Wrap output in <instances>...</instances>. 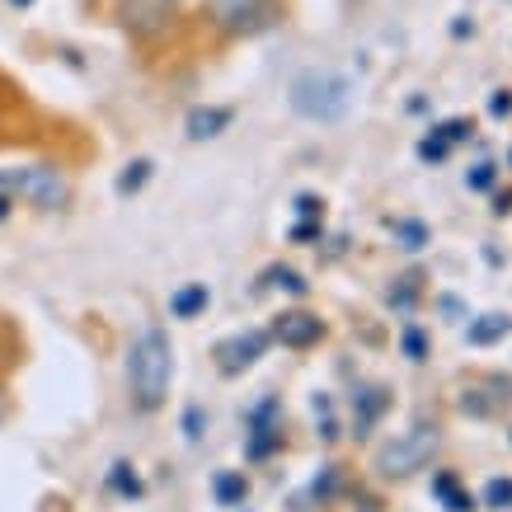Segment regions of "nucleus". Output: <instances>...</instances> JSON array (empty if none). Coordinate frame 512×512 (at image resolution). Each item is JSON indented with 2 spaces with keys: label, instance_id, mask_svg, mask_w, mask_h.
<instances>
[{
  "label": "nucleus",
  "instance_id": "nucleus-34",
  "mask_svg": "<svg viewBox=\"0 0 512 512\" xmlns=\"http://www.w3.org/2000/svg\"><path fill=\"white\" fill-rule=\"evenodd\" d=\"M437 306H442V311H447L451 320H461V315H466V311H461V301H456V296H442V301H437Z\"/></svg>",
  "mask_w": 512,
  "mask_h": 512
},
{
  "label": "nucleus",
  "instance_id": "nucleus-30",
  "mask_svg": "<svg viewBox=\"0 0 512 512\" xmlns=\"http://www.w3.org/2000/svg\"><path fill=\"white\" fill-rule=\"evenodd\" d=\"M334 484H339V470L325 466L320 475H315V484H311V498H320V503H325V498L334 494Z\"/></svg>",
  "mask_w": 512,
  "mask_h": 512
},
{
  "label": "nucleus",
  "instance_id": "nucleus-31",
  "mask_svg": "<svg viewBox=\"0 0 512 512\" xmlns=\"http://www.w3.org/2000/svg\"><path fill=\"white\" fill-rule=\"evenodd\" d=\"M489 113H494V118H508V113H512V90H494V99H489Z\"/></svg>",
  "mask_w": 512,
  "mask_h": 512
},
{
  "label": "nucleus",
  "instance_id": "nucleus-15",
  "mask_svg": "<svg viewBox=\"0 0 512 512\" xmlns=\"http://www.w3.org/2000/svg\"><path fill=\"white\" fill-rule=\"evenodd\" d=\"M278 447H282V423H273V428H249V437H245L249 461H268Z\"/></svg>",
  "mask_w": 512,
  "mask_h": 512
},
{
  "label": "nucleus",
  "instance_id": "nucleus-17",
  "mask_svg": "<svg viewBox=\"0 0 512 512\" xmlns=\"http://www.w3.org/2000/svg\"><path fill=\"white\" fill-rule=\"evenodd\" d=\"M264 287H282V292H292V296H306V292H311V282L301 278L296 268H287V264H273V268H268L264 282H259V292H264Z\"/></svg>",
  "mask_w": 512,
  "mask_h": 512
},
{
  "label": "nucleus",
  "instance_id": "nucleus-2",
  "mask_svg": "<svg viewBox=\"0 0 512 512\" xmlns=\"http://www.w3.org/2000/svg\"><path fill=\"white\" fill-rule=\"evenodd\" d=\"M287 99H292V109L301 113V118H311V123H339L343 113H348V104H353V85L343 76H334V71H301V76L292 80V90H287Z\"/></svg>",
  "mask_w": 512,
  "mask_h": 512
},
{
  "label": "nucleus",
  "instance_id": "nucleus-22",
  "mask_svg": "<svg viewBox=\"0 0 512 512\" xmlns=\"http://www.w3.org/2000/svg\"><path fill=\"white\" fill-rule=\"evenodd\" d=\"M484 508H494V512H508L512 508V480H489L484 484Z\"/></svg>",
  "mask_w": 512,
  "mask_h": 512
},
{
  "label": "nucleus",
  "instance_id": "nucleus-24",
  "mask_svg": "<svg viewBox=\"0 0 512 512\" xmlns=\"http://www.w3.org/2000/svg\"><path fill=\"white\" fill-rule=\"evenodd\" d=\"M202 433H207V414H202V404H188L184 409V437L188 442H202Z\"/></svg>",
  "mask_w": 512,
  "mask_h": 512
},
{
  "label": "nucleus",
  "instance_id": "nucleus-32",
  "mask_svg": "<svg viewBox=\"0 0 512 512\" xmlns=\"http://www.w3.org/2000/svg\"><path fill=\"white\" fill-rule=\"evenodd\" d=\"M320 419V442H339V423H334V409L329 414H315Z\"/></svg>",
  "mask_w": 512,
  "mask_h": 512
},
{
  "label": "nucleus",
  "instance_id": "nucleus-1",
  "mask_svg": "<svg viewBox=\"0 0 512 512\" xmlns=\"http://www.w3.org/2000/svg\"><path fill=\"white\" fill-rule=\"evenodd\" d=\"M170 376H174V353L165 329H141L132 353H127V381H132V404L141 414H156L165 395H170Z\"/></svg>",
  "mask_w": 512,
  "mask_h": 512
},
{
  "label": "nucleus",
  "instance_id": "nucleus-29",
  "mask_svg": "<svg viewBox=\"0 0 512 512\" xmlns=\"http://www.w3.org/2000/svg\"><path fill=\"white\" fill-rule=\"evenodd\" d=\"M437 132H442L447 141H470L475 137V123H470V118H451V123H442Z\"/></svg>",
  "mask_w": 512,
  "mask_h": 512
},
{
  "label": "nucleus",
  "instance_id": "nucleus-35",
  "mask_svg": "<svg viewBox=\"0 0 512 512\" xmlns=\"http://www.w3.org/2000/svg\"><path fill=\"white\" fill-rule=\"evenodd\" d=\"M311 409H315V414H329V409H334V400H329V395H311Z\"/></svg>",
  "mask_w": 512,
  "mask_h": 512
},
{
  "label": "nucleus",
  "instance_id": "nucleus-3",
  "mask_svg": "<svg viewBox=\"0 0 512 512\" xmlns=\"http://www.w3.org/2000/svg\"><path fill=\"white\" fill-rule=\"evenodd\" d=\"M437 428L433 423H419V428H409L404 437H395V442H386V447L376 451V470L386 475V480H404V475H414V470H423L428 461L437 456Z\"/></svg>",
  "mask_w": 512,
  "mask_h": 512
},
{
  "label": "nucleus",
  "instance_id": "nucleus-6",
  "mask_svg": "<svg viewBox=\"0 0 512 512\" xmlns=\"http://www.w3.org/2000/svg\"><path fill=\"white\" fill-rule=\"evenodd\" d=\"M212 15L226 33H259L273 24V0H212Z\"/></svg>",
  "mask_w": 512,
  "mask_h": 512
},
{
  "label": "nucleus",
  "instance_id": "nucleus-23",
  "mask_svg": "<svg viewBox=\"0 0 512 512\" xmlns=\"http://www.w3.org/2000/svg\"><path fill=\"white\" fill-rule=\"evenodd\" d=\"M447 151H451V141L442 137L437 127H433V137H423V141H419V160H428V165H437V160H447Z\"/></svg>",
  "mask_w": 512,
  "mask_h": 512
},
{
  "label": "nucleus",
  "instance_id": "nucleus-19",
  "mask_svg": "<svg viewBox=\"0 0 512 512\" xmlns=\"http://www.w3.org/2000/svg\"><path fill=\"white\" fill-rule=\"evenodd\" d=\"M273 423H282V400L278 395H264V400L245 414V428H273Z\"/></svg>",
  "mask_w": 512,
  "mask_h": 512
},
{
  "label": "nucleus",
  "instance_id": "nucleus-16",
  "mask_svg": "<svg viewBox=\"0 0 512 512\" xmlns=\"http://www.w3.org/2000/svg\"><path fill=\"white\" fill-rule=\"evenodd\" d=\"M109 489H113L118 498H127V503L146 494V484H141V475H137L132 466H127V461H113V466H109Z\"/></svg>",
  "mask_w": 512,
  "mask_h": 512
},
{
  "label": "nucleus",
  "instance_id": "nucleus-5",
  "mask_svg": "<svg viewBox=\"0 0 512 512\" xmlns=\"http://www.w3.org/2000/svg\"><path fill=\"white\" fill-rule=\"evenodd\" d=\"M264 353H268V334H264V329H245V334H231V339H221L217 348H212V357H217V372L226 376V381L245 376Z\"/></svg>",
  "mask_w": 512,
  "mask_h": 512
},
{
  "label": "nucleus",
  "instance_id": "nucleus-21",
  "mask_svg": "<svg viewBox=\"0 0 512 512\" xmlns=\"http://www.w3.org/2000/svg\"><path fill=\"white\" fill-rule=\"evenodd\" d=\"M400 353L409 357V362H423V357H428V334H423L419 325H404L400 329Z\"/></svg>",
  "mask_w": 512,
  "mask_h": 512
},
{
  "label": "nucleus",
  "instance_id": "nucleus-9",
  "mask_svg": "<svg viewBox=\"0 0 512 512\" xmlns=\"http://www.w3.org/2000/svg\"><path fill=\"white\" fill-rule=\"evenodd\" d=\"M433 498H437V503H442L447 512H480V498L461 489L456 470H437V475H433Z\"/></svg>",
  "mask_w": 512,
  "mask_h": 512
},
{
  "label": "nucleus",
  "instance_id": "nucleus-13",
  "mask_svg": "<svg viewBox=\"0 0 512 512\" xmlns=\"http://www.w3.org/2000/svg\"><path fill=\"white\" fill-rule=\"evenodd\" d=\"M508 334H512L508 315H480V320H470V329H466V339L475 343V348H489V343L508 339Z\"/></svg>",
  "mask_w": 512,
  "mask_h": 512
},
{
  "label": "nucleus",
  "instance_id": "nucleus-25",
  "mask_svg": "<svg viewBox=\"0 0 512 512\" xmlns=\"http://www.w3.org/2000/svg\"><path fill=\"white\" fill-rule=\"evenodd\" d=\"M461 409H466L470 419H489V414H494V404L484 400V390L475 386V390H466V395H461Z\"/></svg>",
  "mask_w": 512,
  "mask_h": 512
},
{
  "label": "nucleus",
  "instance_id": "nucleus-8",
  "mask_svg": "<svg viewBox=\"0 0 512 512\" xmlns=\"http://www.w3.org/2000/svg\"><path fill=\"white\" fill-rule=\"evenodd\" d=\"M390 409V395L381 386H362L353 395V433L357 437H367L376 428V419H381V414H386Z\"/></svg>",
  "mask_w": 512,
  "mask_h": 512
},
{
  "label": "nucleus",
  "instance_id": "nucleus-7",
  "mask_svg": "<svg viewBox=\"0 0 512 512\" xmlns=\"http://www.w3.org/2000/svg\"><path fill=\"white\" fill-rule=\"evenodd\" d=\"M273 339H278L282 348H315V343L325 339V320L311 311H287V315H278Z\"/></svg>",
  "mask_w": 512,
  "mask_h": 512
},
{
  "label": "nucleus",
  "instance_id": "nucleus-4",
  "mask_svg": "<svg viewBox=\"0 0 512 512\" xmlns=\"http://www.w3.org/2000/svg\"><path fill=\"white\" fill-rule=\"evenodd\" d=\"M0 188L29 198L33 207H62L66 202V179L52 165H29V170H0Z\"/></svg>",
  "mask_w": 512,
  "mask_h": 512
},
{
  "label": "nucleus",
  "instance_id": "nucleus-10",
  "mask_svg": "<svg viewBox=\"0 0 512 512\" xmlns=\"http://www.w3.org/2000/svg\"><path fill=\"white\" fill-rule=\"evenodd\" d=\"M207 306H212L207 282H184V287H174V296H170V315H174V320H198Z\"/></svg>",
  "mask_w": 512,
  "mask_h": 512
},
{
  "label": "nucleus",
  "instance_id": "nucleus-33",
  "mask_svg": "<svg viewBox=\"0 0 512 512\" xmlns=\"http://www.w3.org/2000/svg\"><path fill=\"white\" fill-rule=\"evenodd\" d=\"M494 212H498V217H508V212H512V188H508V193H494Z\"/></svg>",
  "mask_w": 512,
  "mask_h": 512
},
{
  "label": "nucleus",
  "instance_id": "nucleus-14",
  "mask_svg": "<svg viewBox=\"0 0 512 512\" xmlns=\"http://www.w3.org/2000/svg\"><path fill=\"white\" fill-rule=\"evenodd\" d=\"M386 231L395 235V245H400V249H409V254H419V249L428 245V240H433L423 221H395V217H386Z\"/></svg>",
  "mask_w": 512,
  "mask_h": 512
},
{
  "label": "nucleus",
  "instance_id": "nucleus-20",
  "mask_svg": "<svg viewBox=\"0 0 512 512\" xmlns=\"http://www.w3.org/2000/svg\"><path fill=\"white\" fill-rule=\"evenodd\" d=\"M419 273H409V278H400V282H395V287H390V296H386V301H390V306H395V311H409V306H414V301H419Z\"/></svg>",
  "mask_w": 512,
  "mask_h": 512
},
{
  "label": "nucleus",
  "instance_id": "nucleus-18",
  "mask_svg": "<svg viewBox=\"0 0 512 512\" xmlns=\"http://www.w3.org/2000/svg\"><path fill=\"white\" fill-rule=\"evenodd\" d=\"M151 170H156V165H151V160H132V165H127L123 174H118V198H132V193H141V188H146V179H151Z\"/></svg>",
  "mask_w": 512,
  "mask_h": 512
},
{
  "label": "nucleus",
  "instance_id": "nucleus-12",
  "mask_svg": "<svg viewBox=\"0 0 512 512\" xmlns=\"http://www.w3.org/2000/svg\"><path fill=\"white\" fill-rule=\"evenodd\" d=\"M212 498H217L221 508H240L249 498L245 470H217V475H212Z\"/></svg>",
  "mask_w": 512,
  "mask_h": 512
},
{
  "label": "nucleus",
  "instance_id": "nucleus-26",
  "mask_svg": "<svg viewBox=\"0 0 512 512\" xmlns=\"http://www.w3.org/2000/svg\"><path fill=\"white\" fill-rule=\"evenodd\" d=\"M287 240H292V245H315V240H325V226H320V221H296Z\"/></svg>",
  "mask_w": 512,
  "mask_h": 512
},
{
  "label": "nucleus",
  "instance_id": "nucleus-27",
  "mask_svg": "<svg viewBox=\"0 0 512 512\" xmlns=\"http://www.w3.org/2000/svg\"><path fill=\"white\" fill-rule=\"evenodd\" d=\"M466 184L475 188V193H489V188L498 184V170H494V165H489V160H484V165H475V170L466 174Z\"/></svg>",
  "mask_w": 512,
  "mask_h": 512
},
{
  "label": "nucleus",
  "instance_id": "nucleus-28",
  "mask_svg": "<svg viewBox=\"0 0 512 512\" xmlns=\"http://www.w3.org/2000/svg\"><path fill=\"white\" fill-rule=\"evenodd\" d=\"M296 217H301V221H320V217H325V202L315 198V193H296Z\"/></svg>",
  "mask_w": 512,
  "mask_h": 512
},
{
  "label": "nucleus",
  "instance_id": "nucleus-36",
  "mask_svg": "<svg viewBox=\"0 0 512 512\" xmlns=\"http://www.w3.org/2000/svg\"><path fill=\"white\" fill-rule=\"evenodd\" d=\"M10 207H15V193H5V188H0V221L10 217Z\"/></svg>",
  "mask_w": 512,
  "mask_h": 512
},
{
  "label": "nucleus",
  "instance_id": "nucleus-37",
  "mask_svg": "<svg viewBox=\"0 0 512 512\" xmlns=\"http://www.w3.org/2000/svg\"><path fill=\"white\" fill-rule=\"evenodd\" d=\"M10 5H33V0H10Z\"/></svg>",
  "mask_w": 512,
  "mask_h": 512
},
{
  "label": "nucleus",
  "instance_id": "nucleus-39",
  "mask_svg": "<svg viewBox=\"0 0 512 512\" xmlns=\"http://www.w3.org/2000/svg\"><path fill=\"white\" fill-rule=\"evenodd\" d=\"M508 160H512V151H508Z\"/></svg>",
  "mask_w": 512,
  "mask_h": 512
},
{
  "label": "nucleus",
  "instance_id": "nucleus-11",
  "mask_svg": "<svg viewBox=\"0 0 512 512\" xmlns=\"http://www.w3.org/2000/svg\"><path fill=\"white\" fill-rule=\"evenodd\" d=\"M231 118H235L231 109H193L184 127H188V137L193 141H212V137H221V132L231 127Z\"/></svg>",
  "mask_w": 512,
  "mask_h": 512
},
{
  "label": "nucleus",
  "instance_id": "nucleus-38",
  "mask_svg": "<svg viewBox=\"0 0 512 512\" xmlns=\"http://www.w3.org/2000/svg\"><path fill=\"white\" fill-rule=\"evenodd\" d=\"M0 414H5V400H0Z\"/></svg>",
  "mask_w": 512,
  "mask_h": 512
}]
</instances>
